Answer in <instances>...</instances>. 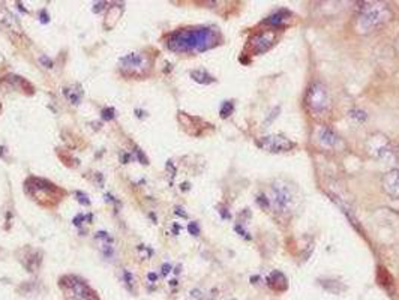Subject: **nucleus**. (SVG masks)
<instances>
[{
	"instance_id": "nucleus-7",
	"label": "nucleus",
	"mask_w": 399,
	"mask_h": 300,
	"mask_svg": "<svg viewBox=\"0 0 399 300\" xmlns=\"http://www.w3.org/2000/svg\"><path fill=\"white\" fill-rule=\"evenodd\" d=\"M383 189L387 195L399 198V170H390L383 177Z\"/></svg>"
},
{
	"instance_id": "nucleus-4",
	"label": "nucleus",
	"mask_w": 399,
	"mask_h": 300,
	"mask_svg": "<svg viewBox=\"0 0 399 300\" xmlns=\"http://www.w3.org/2000/svg\"><path fill=\"white\" fill-rule=\"evenodd\" d=\"M306 105L314 116H323L327 113L330 108V96L327 89L320 83H314L306 93Z\"/></svg>"
},
{
	"instance_id": "nucleus-2",
	"label": "nucleus",
	"mask_w": 399,
	"mask_h": 300,
	"mask_svg": "<svg viewBox=\"0 0 399 300\" xmlns=\"http://www.w3.org/2000/svg\"><path fill=\"white\" fill-rule=\"evenodd\" d=\"M390 9L384 3H368L356 17L354 30L357 33H369L378 26L384 24L390 18Z\"/></svg>"
},
{
	"instance_id": "nucleus-6",
	"label": "nucleus",
	"mask_w": 399,
	"mask_h": 300,
	"mask_svg": "<svg viewBox=\"0 0 399 300\" xmlns=\"http://www.w3.org/2000/svg\"><path fill=\"white\" fill-rule=\"evenodd\" d=\"M368 150L372 152L375 158H386L392 153V147H390L389 140L386 137H380V135H374V137L369 139Z\"/></svg>"
},
{
	"instance_id": "nucleus-5",
	"label": "nucleus",
	"mask_w": 399,
	"mask_h": 300,
	"mask_svg": "<svg viewBox=\"0 0 399 300\" xmlns=\"http://www.w3.org/2000/svg\"><path fill=\"white\" fill-rule=\"evenodd\" d=\"M260 147L266 149L269 152H285L290 150L294 144L290 140L279 137V135H269L260 140Z\"/></svg>"
},
{
	"instance_id": "nucleus-9",
	"label": "nucleus",
	"mask_w": 399,
	"mask_h": 300,
	"mask_svg": "<svg viewBox=\"0 0 399 300\" xmlns=\"http://www.w3.org/2000/svg\"><path fill=\"white\" fill-rule=\"evenodd\" d=\"M272 42H273V35H267V33H263V35H260V36H257L255 39H254V45L255 48L258 50V51H264L267 50L269 47L272 45Z\"/></svg>"
},
{
	"instance_id": "nucleus-3",
	"label": "nucleus",
	"mask_w": 399,
	"mask_h": 300,
	"mask_svg": "<svg viewBox=\"0 0 399 300\" xmlns=\"http://www.w3.org/2000/svg\"><path fill=\"white\" fill-rule=\"evenodd\" d=\"M296 194L289 183L278 182L272 188V203L279 215H290L296 207Z\"/></svg>"
},
{
	"instance_id": "nucleus-8",
	"label": "nucleus",
	"mask_w": 399,
	"mask_h": 300,
	"mask_svg": "<svg viewBox=\"0 0 399 300\" xmlns=\"http://www.w3.org/2000/svg\"><path fill=\"white\" fill-rule=\"evenodd\" d=\"M317 140L324 146V147H335L339 143V137L329 128H321L317 132Z\"/></svg>"
},
{
	"instance_id": "nucleus-1",
	"label": "nucleus",
	"mask_w": 399,
	"mask_h": 300,
	"mask_svg": "<svg viewBox=\"0 0 399 300\" xmlns=\"http://www.w3.org/2000/svg\"><path fill=\"white\" fill-rule=\"evenodd\" d=\"M218 42L213 29H186L170 38L168 47L174 51H203Z\"/></svg>"
}]
</instances>
